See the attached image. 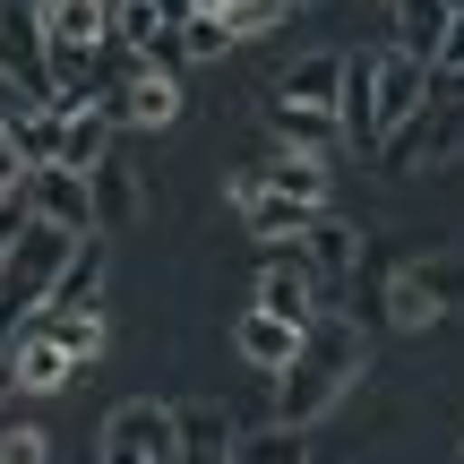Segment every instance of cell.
Returning a JSON list of instances; mask_svg holds the SVG:
<instances>
[{"instance_id":"obj_11","label":"cell","mask_w":464,"mask_h":464,"mask_svg":"<svg viewBox=\"0 0 464 464\" xmlns=\"http://www.w3.org/2000/svg\"><path fill=\"white\" fill-rule=\"evenodd\" d=\"M86 189H95V232L112 241V232H130L138 216H147V189H138V164L121 155V138L103 147V164L86 172Z\"/></svg>"},{"instance_id":"obj_8","label":"cell","mask_w":464,"mask_h":464,"mask_svg":"<svg viewBox=\"0 0 464 464\" xmlns=\"http://www.w3.org/2000/svg\"><path fill=\"white\" fill-rule=\"evenodd\" d=\"M232 216H241V232L249 241H301V224L318 216L310 198H293V189H276V181H258V172H241V181H232Z\"/></svg>"},{"instance_id":"obj_21","label":"cell","mask_w":464,"mask_h":464,"mask_svg":"<svg viewBox=\"0 0 464 464\" xmlns=\"http://www.w3.org/2000/svg\"><path fill=\"white\" fill-rule=\"evenodd\" d=\"M9 370H17V387H26V396H52V387H61V379H69L78 362H69V353L52 344L44 327H26V335L9 344Z\"/></svg>"},{"instance_id":"obj_9","label":"cell","mask_w":464,"mask_h":464,"mask_svg":"<svg viewBox=\"0 0 464 464\" xmlns=\"http://www.w3.org/2000/svg\"><path fill=\"white\" fill-rule=\"evenodd\" d=\"M17 207L44 224H69V232H95V189H86V172L69 164H34L26 181H17Z\"/></svg>"},{"instance_id":"obj_31","label":"cell","mask_w":464,"mask_h":464,"mask_svg":"<svg viewBox=\"0 0 464 464\" xmlns=\"http://www.w3.org/2000/svg\"><path fill=\"white\" fill-rule=\"evenodd\" d=\"M448 9H464V0H448Z\"/></svg>"},{"instance_id":"obj_12","label":"cell","mask_w":464,"mask_h":464,"mask_svg":"<svg viewBox=\"0 0 464 464\" xmlns=\"http://www.w3.org/2000/svg\"><path fill=\"white\" fill-rule=\"evenodd\" d=\"M335 86H344V52H301L266 86V112H335Z\"/></svg>"},{"instance_id":"obj_28","label":"cell","mask_w":464,"mask_h":464,"mask_svg":"<svg viewBox=\"0 0 464 464\" xmlns=\"http://www.w3.org/2000/svg\"><path fill=\"white\" fill-rule=\"evenodd\" d=\"M284 17H293V0H224V26H232V44H249V34H276Z\"/></svg>"},{"instance_id":"obj_3","label":"cell","mask_w":464,"mask_h":464,"mask_svg":"<svg viewBox=\"0 0 464 464\" xmlns=\"http://www.w3.org/2000/svg\"><path fill=\"white\" fill-rule=\"evenodd\" d=\"M464 301V276L448 258H430V249H413V258H396L387 266V284H379V318L396 335H421V327H439V318H448Z\"/></svg>"},{"instance_id":"obj_17","label":"cell","mask_w":464,"mask_h":464,"mask_svg":"<svg viewBox=\"0 0 464 464\" xmlns=\"http://www.w3.org/2000/svg\"><path fill=\"white\" fill-rule=\"evenodd\" d=\"M387 9V44L413 52V61H439V44H448V0H379Z\"/></svg>"},{"instance_id":"obj_13","label":"cell","mask_w":464,"mask_h":464,"mask_svg":"<svg viewBox=\"0 0 464 464\" xmlns=\"http://www.w3.org/2000/svg\"><path fill=\"white\" fill-rule=\"evenodd\" d=\"M301 258H310L318 293H335V284H353V266H362V232H353L344 216H327V207H318V216L301 224Z\"/></svg>"},{"instance_id":"obj_27","label":"cell","mask_w":464,"mask_h":464,"mask_svg":"<svg viewBox=\"0 0 464 464\" xmlns=\"http://www.w3.org/2000/svg\"><path fill=\"white\" fill-rule=\"evenodd\" d=\"M224 52H232L224 9H189V26H181V61H224Z\"/></svg>"},{"instance_id":"obj_25","label":"cell","mask_w":464,"mask_h":464,"mask_svg":"<svg viewBox=\"0 0 464 464\" xmlns=\"http://www.w3.org/2000/svg\"><path fill=\"white\" fill-rule=\"evenodd\" d=\"M232 456H241V464H310V439H301L293 421H266V430L232 439Z\"/></svg>"},{"instance_id":"obj_2","label":"cell","mask_w":464,"mask_h":464,"mask_svg":"<svg viewBox=\"0 0 464 464\" xmlns=\"http://www.w3.org/2000/svg\"><path fill=\"white\" fill-rule=\"evenodd\" d=\"M464 155V78L448 69H430V95H421V112L404 121V130H387V147L370 155V164L387 172V181H413V172H439Z\"/></svg>"},{"instance_id":"obj_6","label":"cell","mask_w":464,"mask_h":464,"mask_svg":"<svg viewBox=\"0 0 464 464\" xmlns=\"http://www.w3.org/2000/svg\"><path fill=\"white\" fill-rule=\"evenodd\" d=\"M258 310H276V318H293V327H310L318 310H327V293H318V276H310V258H301V241H266V266H258Z\"/></svg>"},{"instance_id":"obj_22","label":"cell","mask_w":464,"mask_h":464,"mask_svg":"<svg viewBox=\"0 0 464 464\" xmlns=\"http://www.w3.org/2000/svg\"><path fill=\"white\" fill-rule=\"evenodd\" d=\"M26 327H44L52 344L69 353V362H95V353H103V310H61V301H44Z\"/></svg>"},{"instance_id":"obj_16","label":"cell","mask_w":464,"mask_h":464,"mask_svg":"<svg viewBox=\"0 0 464 464\" xmlns=\"http://www.w3.org/2000/svg\"><path fill=\"white\" fill-rule=\"evenodd\" d=\"M232 353H241L249 370H266V379H276V370H284V362L301 353V327H293V318H276V310H258V301H249V310L232 318Z\"/></svg>"},{"instance_id":"obj_23","label":"cell","mask_w":464,"mask_h":464,"mask_svg":"<svg viewBox=\"0 0 464 464\" xmlns=\"http://www.w3.org/2000/svg\"><path fill=\"white\" fill-rule=\"evenodd\" d=\"M258 181H276V189H293V198H310V207H327V155H301V147H276L258 164Z\"/></svg>"},{"instance_id":"obj_18","label":"cell","mask_w":464,"mask_h":464,"mask_svg":"<svg viewBox=\"0 0 464 464\" xmlns=\"http://www.w3.org/2000/svg\"><path fill=\"white\" fill-rule=\"evenodd\" d=\"M181 413V439H172V464H232V413L224 404H172Z\"/></svg>"},{"instance_id":"obj_14","label":"cell","mask_w":464,"mask_h":464,"mask_svg":"<svg viewBox=\"0 0 464 464\" xmlns=\"http://www.w3.org/2000/svg\"><path fill=\"white\" fill-rule=\"evenodd\" d=\"M421 95H430V61L387 44L379 52V147H387V130H404V121L421 112Z\"/></svg>"},{"instance_id":"obj_7","label":"cell","mask_w":464,"mask_h":464,"mask_svg":"<svg viewBox=\"0 0 464 464\" xmlns=\"http://www.w3.org/2000/svg\"><path fill=\"white\" fill-rule=\"evenodd\" d=\"M103 112L121 121V130H172L181 121V69H155V61H138L130 78L103 95Z\"/></svg>"},{"instance_id":"obj_10","label":"cell","mask_w":464,"mask_h":464,"mask_svg":"<svg viewBox=\"0 0 464 464\" xmlns=\"http://www.w3.org/2000/svg\"><path fill=\"white\" fill-rule=\"evenodd\" d=\"M335 130H344V147H353V155H379V52H344Z\"/></svg>"},{"instance_id":"obj_33","label":"cell","mask_w":464,"mask_h":464,"mask_svg":"<svg viewBox=\"0 0 464 464\" xmlns=\"http://www.w3.org/2000/svg\"><path fill=\"white\" fill-rule=\"evenodd\" d=\"M293 9H301V0H293Z\"/></svg>"},{"instance_id":"obj_29","label":"cell","mask_w":464,"mask_h":464,"mask_svg":"<svg viewBox=\"0 0 464 464\" xmlns=\"http://www.w3.org/2000/svg\"><path fill=\"white\" fill-rule=\"evenodd\" d=\"M0 464H52V439L34 421H17V430H0Z\"/></svg>"},{"instance_id":"obj_20","label":"cell","mask_w":464,"mask_h":464,"mask_svg":"<svg viewBox=\"0 0 464 464\" xmlns=\"http://www.w3.org/2000/svg\"><path fill=\"white\" fill-rule=\"evenodd\" d=\"M9 121V147H17V164H61V95L52 103H26V112H0Z\"/></svg>"},{"instance_id":"obj_4","label":"cell","mask_w":464,"mask_h":464,"mask_svg":"<svg viewBox=\"0 0 464 464\" xmlns=\"http://www.w3.org/2000/svg\"><path fill=\"white\" fill-rule=\"evenodd\" d=\"M0 86L17 103H52V44H44V17L34 0H0Z\"/></svg>"},{"instance_id":"obj_1","label":"cell","mask_w":464,"mask_h":464,"mask_svg":"<svg viewBox=\"0 0 464 464\" xmlns=\"http://www.w3.org/2000/svg\"><path fill=\"white\" fill-rule=\"evenodd\" d=\"M370 370V344L353 318H327L318 310L310 327H301V353L276 370V421H293V430H310L318 413H335L344 404V387H362Z\"/></svg>"},{"instance_id":"obj_26","label":"cell","mask_w":464,"mask_h":464,"mask_svg":"<svg viewBox=\"0 0 464 464\" xmlns=\"http://www.w3.org/2000/svg\"><path fill=\"white\" fill-rule=\"evenodd\" d=\"M95 52L103 44H52V86H61V95H95V86H103Z\"/></svg>"},{"instance_id":"obj_34","label":"cell","mask_w":464,"mask_h":464,"mask_svg":"<svg viewBox=\"0 0 464 464\" xmlns=\"http://www.w3.org/2000/svg\"><path fill=\"white\" fill-rule=\"evenodd\" d=\"M456 464H464V456H456Z\"/></svg>"},{"instance_id":"obj_24","label":"cell","mask_w":464,"mask_h":464,"mask_svg":"<svg viewBox=\"0 0 464 464\" xmlns=\"http://www.w3.org/2000/svg\"><path fill=\"white\" fill-rule=\"evenodd\" d=\"M266 130H276V147H301V155H335L344 147L335 112H266Z\"/></svg>"},{"instance_id":"obj_30","label":"cell","mask_w":464,"mask_h":464,"mask_svg":"<svg viewBox=\"0 0 464 464\" xmlns=\"http://www.w3.org/2000/svg\"><path fill=\"white\" fill-rule=\"evenodd\" d=\"M430 69H448V78H464V9L448 17V44H439V61Z\"/></svg>"},{"instance_id":"obj_5","label":"cell","mask_w":464,"mask_h":464,"mask_svg":"<svg viewBox=\"0 0 464 464\" xmlns=\"http://www.w3.org/2000/svg\"><path fill=\"white\" fill-rule=\"evenodd\" d=\"M172 439H181V413L155 404V396H130V404H112V421H103L95 464H172Z\"/></svg>"},{"instance_id":"obj_15","label":"cell","mask_w":464,"mask_h":464,"mask_svg":"<svg viewBox=\"0 0 464 464\" xmlns=\"http://www.w3.org/2000/svg\"><path fill=\"white\" fill-rule=\"evenodd\" d=\"M112 138H121V121L103 112L95 95H61V164H69V172H95Z\"/></svg>"},{"instance_id":"obj_19","label":"cell","mask_w":464,"mask_h":464,"mask_svg":"<svg viewBox=\"0 0 464 464\" xmlns=\"http://www.w3.org/2000/svg\"><path fill=\"white\" fill-rule=\"evenodd\" d=\"M44 44H103L112 34V0H34Z\"/></svg>"},{"instance_id":"obj_32","label":"cell","mask_w":464,"mask_h":464,"mask_svg":"<svg viewBox=\"0 0 464 464\" xmlns=\"http://www.w3.org/2000/svg\"><path fill=\"white\" fill-rule=\"evenodd\" d=\"M232 464H241V456H232Z\"/></svg>"}]
</instances>
